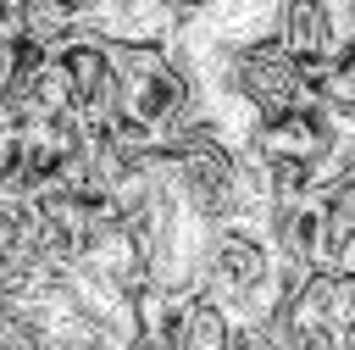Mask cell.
Listing matches in <instances>:
<instances>
[{
    "label": "cell",
    "mask_w": 355,
    "mask_h": 350,
    "mask_svg": "<svg viewBox=\"0 0 355 350\" xmlns=\"http://www.w3.org/2000/svg\"><path fill=\"white\" fill-rule=\"evenodd\" d=\"M94 6H100V0H50V11H55V17H67L72 28H83V22L94 17Z\"/></svg>",
    "instance_id": "obj_5"
},
{
    "label": "cell",
    "mask_w": 355,
    "mask_h": 350,
    "mask_svg": "<svg viewBox=\"0 0 355 350\" xmlns=\"http://www.w3.org/2000/svg\"><path fill=\"white\" fill-rule=\"evenodd\" d=\"M344 33V0H277V39L300 61H327Z\"/></svg>",
    "instance_id": "obj_2"
},
{
    "label": "cell",
    "mask_w": 355,
    "mask_h": 350,
    "mask_svg": "<svg viewBox=\"0 0 355 350\" xmlns=\"http://www.w3.org/2000/svg\"><path fill=\"white\" fill-rule=\"evenodd\" d=\"M344 261H355V244H349V256H344Z\"/></svg>",
    "instance_id": "obj_7"
},
{
    "label": "cell",
    "mask_w": 355,
    "mask_h": 350,
    "mask_svg": "<svg viewBox=\"0 0 355 350\" xmlns=\"http://www.w3.org/2000/svg\"><path fill=\"white\" fill-rule=\"evenodd\" d=\"M233 328H239L233 306H227V300H216L211 289H200V294L189 300L183 350H233Z\"/></svg>",
    "instance_id": "obj_3"
},
{
    "label": "cell",
    "mask_w": 355,
    "mask_h": 350,
    "mask_svg": "<svg viewBox=\"0 0 355 350\" xmlns=\"http://www.w3.org/2000/svg\"><path fill=\"white\" fill-rule=\"evenodd\" d=\"M266 233L277 244V256L288 261H305V267H333V239H327V211H322V194H277L266 206Z\"/></svg>",
    "instance_id": "obj_1"
},
{
    "label": "cell",
    "mask_w": 355,
    "mask_h": 350,
    "mask_svg": "<svg viewBox=\"0 0 355 350\" xmlns=\"http://www.w3.org/2000/svg\"><path fill=\"white\" fill-rule=\"evenodd\" d=\"M322 211H327L333 256L344 261V256H349V244H355V167H344L333 183H322Z\"/></svg>",
    "instance_id": "obj_4"
},
{
    "label": "cell",
    "mask_w": 355,
    "mask_h": 350,
    "mask_svg": "<svg viewBox=\"0 0 355 350\" xmlns=\"http://www.w3.org/2000/svg\"><path fill=\"white\" fill-rule=\"evenodd\" d=\"M166 6H178L183 17H200V11H205V6H216V0H166Z\"/></svg>",
    "instance_id": "obj_6"
}]
</instances>
